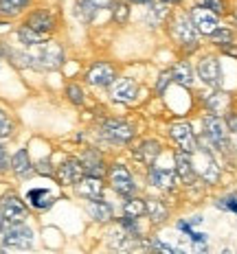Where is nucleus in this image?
<instances>
[{"mask_svg":"<svg viewBox=\"0 0 237 254\" xmlns=\"http://www.w3.org/2000/svg\"><path fill=\"white\" fill-rule=\"evenodd\" d=\"M26 60L29 68H38V70H57L64 62V51L57 42H42L38 46H29L26 51Z\"/></svg>","mask_w":237,"mask_h":254,"instance_id":"obj_1","label":"nucleus"},{"mask_svg":"<svg viewBox=\"0 0 237 254\" xmlns=\"http://www.w3.org/2000/svg\"><path fill=\"white\" fill-rule=\"evenodd\" d=\"M169 33H171L173 42H176V44L180 46L184 53H193V51H198V46H200V33H198L196 26H193L191 15H189L187 11H178V13H173Z\"/></svg>","mask_w":237,"mask_h":254,"instance_id":"obj_2","label":"nucleus"},{"mask_svg":"<svg viewBox=\"0 0 237 254\" xmlns=\"http://www.w3.org/2000/svg\"><path fill=\"white\" fill-rule=\"evenodd\" d=\"M202 127H204V134L202 138L209 142V147L213 149H220L222 153H226L231 149V140H229V127H226V121L222 116H215V114H207L202 119Z\"/></svg>","mask_w":237,"mask_h":254,"instance_id":"obj_3","label":"nucleus"},{"mask_svg":"<svg viewBox=\"0 0 237 254\" xmlns=\"http://www.w3.org/2000/svg\"><path fill=\"white\" fill-rule=\"evenodd\" d=\"M134 127L121 119H105L101 125H99V136L103 140L112 142V145H128V142L134 138Z\"/></svg>","mask_w":237,"mask_h":254,"instance_id":"obj_4","label":"nucleus"},{"mask_svg":"<svg viewBox=\"0 0 237 254\" xmlns=\"http://www.w3.org/2000/svg\"><path fill=\"white\" fill-rule=\"evenodd\" d=\"M191 160H193V169H196L198 178H202L207 184H218L220 180V167L215 162L213 153L207 147L198 145V151L191 153Z\"/></svg>","mask_w":237,"mask_h":254,"instance_id":"obj_5","label":"nucleus"},{"mask_svg":"<svg viewBox=\"0 0 237 254\" xmlns=\"http://www.w3.org/2000/svg\"><path fill=\"white\" fill-rule=\"evenodd\" d=\"M2 243L15 250H29L33 246V230L26 224H2Z\"/></svg>","mask_w":237,"mask_h":254,"instance_id":"obj_6","label":"nucleus"},{"mask_svg":"<svg viewBox=\"0 0 237 254\" xmlns=\"http://www.w3.org/2000/svg\"><path fill=\"white\" fill-rule=\"evenodd\" d=\"M108 180L112 184L114 193H119L121 197H134L136 193V184H134V178H132L130 169L121 162H114L112 167L108 169Z\"/></svg>","mask_w":237,"mask_h":254,"instance_id":"obj_7","label":"nucleus"},{"mask_svg":"<svg viewBox=\"0 0 237 254\" xmlns=\"http://www.w3.org/2000/svg\"><path fill=\"white\" fill-rule=\"evenodd\" d=\"M169 136L171 140L178 145V149L187 151V153H196L198 151V136L193 131V127L189 121H176L169 125Z\"/></svg>","mask_w":237,"mask_h":254,"instance_id":"obj_8","label":"nucleus"},{"mask_svg":"<svg viewBox=\"0 0 237 254\" xmlns=\"http://www.w3.org/2000/svg\"><path fill=\"white\" fill-rule=\"evenodd\" d=\"M196 72L198 77L202 79L204 86H211L218 90L222 86V64L215 55H202L196 66Z\"/></svg>","mask_w":237,"mask_h":254,"instance_id":"obj_9","label":"nucleus"},{"mask_svg":"<svg viewBox=\"0 0 237 254\" xmlns=\"http://www.w3.org/2000/svg\"><path fill=\"white\" fill-rule=\"evenodd\" d=\"M0 215H2V224H24L26 206L15 193H4L0 197Z\"/></svg>","mask_w":237,"mask_h":254,"instance_id":"obj_10","label":"nucleus"},{"mask_svg":"<svg viewBox=\"0 0 237 254\" xmlns=\"http://www.w3.org/2000/svg\"><path fill=\"white\" fill-rule=\"evenodd\" d=\"M83 176H86V173H83L81 160H79V158H73V156L64 158V162L55 169V178L62 187H75Z\"/></svg>","mask_w":237,"mask_h":254,"instance_id":"obj_11","label":"nucleus"},{"mask_svg":"<svg viewBox=\"0 0 237 254\" xmlns=\"http://www.w3.org/2000/svg\"><path fill=\"white\" fill-rule=\"evenodd\" d=\"M86 81L94 88H110L117 81V70L112 64L108 62H97L90 66V70L86 72Z\"/></svg>","mask_w":237,"mask_h":254,"instance_id":"obj_12","label":"nucleus"},{"mask_svg":"<svg viewBox=\"0 0 237 254\" xmlns=\"http://www.w3.org/2000/svg\"><path fill=\"white\" fill-rule=\"evenodd\" d=\"M189 15H191V22L198 29V33H202V35H209L211 38V35L220 29V15H215L213 11H209V9L193 7L191 11H189Z\"/></svg>","mask_w":237,"mask_h":254,"instance_id":"obj_13","label":"nucleus"},{"mask_svg":"<svg viewBox=\"0 0 237 254\" xmlns=\"http://www.w3.org/2000/svg\"><path fill=\"white\" fill-rule=\"evenodd\" d=\"M173 162H176V176L178 180H180L182 184H193L196 182V178H198V173H196V169H193V160H191V153H187V151H182V149H176L173 151Z\"/></svg>","mask_w":237,"mask_h":254,"instance_id":"obj_14","label":"nucleus"},{"mask_svg":"<svg viewBox=\"0 0 237 254\" xmlns=\"http://www.w3.org/2000/svg\"><path fill=\"white\" fill-rule=\"evenodd\" d=\"M24 26L38 31V33H42V35H46V33H51V31H55L57 20H55V15H53L49 9H35V11L29 13Z\"/></svg>","mask_w":237,"mask_h":254,"instance_id":"obj_15","label":"nucleus"},{"mask_svg":"<svg viewBox=\"0 0 237 254\" xmlns=\"http://www.w3.org/2000/svg\"><path fill=\"white\" fill-rule=\"evenodd\" d=\"M136 94H139V86H136V81L130 77H121L110 86V97H112L114 101L132 103L136 99Z\"/></svg>","mask_w":237,"mask_h":254,"instance_id":"obj_16","label":"nucleus"},{"mask_svg":"<svg viewBox=\"0 0 237 254\" xmlns=\"http://www.w3.org/2000/svg\"><path fill=\"white\" fill-rule=\"evenodd\" d=\"M81 165H83V173L90 178H99L103 180V176L108 173V167L103 162V156L97 149H86L81 153Z\"/></svg>","mask_w":237,"mask_h":254,"instance_id":"obj_17","label":"nucleus"},{"mask_svg":"<svg viewBox=\"0 0 237 254\" xmlns=\"http://www.w3.org/2000/svg\"><path fill=\"white\" fill-rule=\"evenodd\" d=\"M75 190H77L79 197L88 199V202L101 199V197H103V180L90 178V176H83V178L75 184Z\"/></svg>","mask_w":237,"mask_h":254,"instance_id":"obj_18","label":"nucleus"},{"mask_svg":"<svg viewBox=\"0 0 237 254\" xmlns=\"http://www.w3.org/2000/svg\"><path fill=\"white\" fill-rule=\"evenodd\" d=\"M147 182H150L152 187L160 189V190H171L178 182V176H176V171H171V169L150 167V171H147Z\"/></svg>","mask_w":237,"mask_h":254,"instance_id":"obj_19","label":"nucleus"},{"mask_svg":"<svg viewBox=\"0 0 237 254\" xmlns=\"http://www.w3.org/2000/svg\"><path fill=\"white\" fill-rule=\"evenodd\" d=\"M207 110L211 114L215 116H224L231 112V103H233V97H231L229 92H224V90H213V92L207 97Z\"/></svg>","mask_w":237,"mask_h":254,"instance_id":"obj_20","label":"nucleus"},{"mask_svg":"<svg viewBox=\"0 0 237 254\" xmlns=\"http://www.w3.org/2000/svg\"><path fill=\"white\" fill-rule=\"evenodd\" d=\"M160 151H162V145L158 140L154 138H147L143 142H139V147L134 149V158L139 162H143V165L147 167H152L156 162V158L160 156Z\"/></svg>","mask_w":237,"mask_h":254,"instance_id":"obj_21","label":"nucleus"},{"mask_svg":"<svg viewBox=\"0 0 237 254\" xmlns=\"http://www.w3.org/2000/svg\"><path fill=\"white\" fill-rule=\"evenodd\" d=\"M171 79L178 83V86H182V88H191L193 86V68H191V64L189 62H176L171 66Z\"/></svg>","mask_w":237,"mask_h":254,"instance_id":"obj_22","label":"nucleus"},{"mask_svg":"<svg viewBox=\"0 0 237 254\" xmlns=\"http://www.w3.org/2000/svg\"><path fill=\"white\" fill-rule=\"evenodd\" d=\"M11 171L15 173L18 178H26L35 171L33 165H31V158H29V151L26 149H18L11 158Z\"/></svg>","mask_w":237,"mask_h":254,"instance_id":"obj_23","label":"nucleus"},{"mask_svg":"<svg viewBox=\"0 0 237 254\" xmlns=\"http://www.w3.org/2000/svg\"><path fill=\"white\" fill-rule=\"evenodd\" d=\"M26 202H29V206H33V208H38V210H46L55 204V197H53L46 189H31L29 193H26Z\"/></svg>","mask_w":237,"mask_h":254,"instance_id":"obj_24","label":"nucleus"},{"mask_svg":"<svg viewBox=\"0 0 237 254\" xmlns=\"http://www.w3.org/2000/svg\"><path fill=\"white\" fill-rule=\"evenodd\" d=\"M88 215L99 224H105V221L112 219V206L108 202H101V199H94V202L88 204Z\"/></svg>","mask_w":237,"mask_h":254,"instance_id":"obj_25","label":"nucleus"},{"mask_svg":"<svg viewBox=\"0 0 237 254\" xmlns=\"http://www.w3.org/2000/svg\"><path fill=\"white\" fill-rule=\"evenodd\" d=\"M147 202V217L152 219V224H162L169 215L167 206L160 202V199H145Z\"/></svg>","mask_w":237,"mask_h":254,"instance_id":"obj_26","label":"nucleus"},{"mask_svg":"<svg viewBox=\"0 0 237 254\" xmlns=\"http://www.w3.org/2000/svg\"><path fill=\"white\" fill-rule=\"evenodd\" d=\"M147 215V202L141 197H130L123 204V217H132V219H139V217Z\"/></svg>","mask_w":237,"mask_h":254,"instance_id":"obj_27","label":"nucleus"},{"mask_svg":"<svg viewBox=\"0 0 237 254\" xmlns=\"http://www.w3.org/2000/svg\"><path fill=\"white\" fill-rule=\"evenodd\" d=\"M29 4H31V0H0V15L13 18L20 11H24Z\"/></svg>","mask_w":237,"mask_h":254,"instance_id":"obj_28","label":"nucleus"},{"mask_svg":"<svg viewBox=\"0 0 237 254\" xmlns=\"http://www.w3.org/2000/svg\"><path fill=\"white\" fill-rule=\"evenodd\" d=\"M75 15H77L79 22L90 24L92 18L97 15V9H94L92 4L88 2V0H77V4H75Z\"/></svg>","mask_w":237,"mask_h":254,"instance_id":"obj_29","label":"nucleus"},{"mask_svg":"<svg viewBox=\"0 0 237 254\" xmlns=\"http://www.w3.org/2000/svg\"><path fill=\"white\" fill-rule=\"evenodd\" d=\"M18 40L22 42L24 46H38L44 42V35L38 33V31H33V29H29V26H20L18 29Z\"/></svg>","mask_w":237,"mask_h":254,"instance_id":"obj_30","label":"nucleus"},{"mask_svg":"<svg viewBox=\"0 0 237 254\" xmlns=\"http://www.w3.org/2000/svg\"><path fill=\"white\" fill-rule=\"evenodd\" d=\"M167 4H162V2H150V9H147V22H150V26H158L165 20V15H167Z\"/></svg>","mask_w":237,"mask_h":254,"instance_id":"obj_31","label":"nucleus"},{"mask_svg":"<svg viewBox=\"0 0 237 254\" xmlns=\"http://www.w3.org/2000/svg\"><path fill=\"white\" fill-rule=\"evenodd\" d=\"M233 40H235V33L229 29V26H220V29L215 31L213 35H211V42H213L215 46H220V49H224V46L233 44Z\"/></svg>","mask_w":237,"mask_h":254,"instance_id":"obj_32","label":"nucleus"},{"mask_svg":"<svg viewBox=\"0 0 237 254\" xmlns=\"http://www.w3.org/2000/svg\"><path fill=\"white\" fill-rule=\"evenodd\" d=\"M193 7L209 9V11H213L215 15H224L226 11H229L224 0H196V4H193Z\"/></svg>","mask_w":237,"mask_h":254,"instance_id":"obj_33","label":"nucleus"},{"mask_svg":"<svg viewBox=\"0 0 237 254\" xmlns=\"http://www.w3.org/2000/svg\"><path fill=\"white\" fill-rule=\"evenodd\" d=\"M66 97H68V101H71L73 105H83V101H86L83 88L77 86V83H68L66 86Z\"/></svg>","mask_w":237,"mask_h":254,"instance_id":"obj_34","label":"nucleus"},{"mask_svg":"<svg viewBox=\"0 0 237 254\" xmlns=\"http://www.w3.org/2000/svg\"><path fill=\"white\" fill-rule=\"evenodd\" d=\"M220 210H229V213L237 215V193H231V195H224V197H220L218 202H215Z\"/></svg>","mask_w":237,"mask_h":254,"instance_id":"obj_35","label":"nucleus"},{"mask_svg":"<svg viewBox=\"0 0 237 254\" xmlns=\"http://www.w3.org/2000/svg\"><path fill=\"white\" fill-rule=\"evenodd\" d=\"M112 15H114V20H117L119 24H125L128 22V18H130V7L119 0V2L112 4Z\"/></svg>","mask_w":237,"mask_h":254,"instance_id":"obj_36","label":"nucleus"},{"mask_svg":"<svg viewBox=\"0 0 237 254\" xmlns=\"http://www.w3.org/2000/svg\"><path fill=\"white\" fill-rule=\"evenodd\" d=\"M13 134V123L7 114L0 110V138H9Z\"/></svg>","mask_w":237,"mask_h":254,"instance_id":"obj_37","label":"nucleus"},{"mask_svg":"<svg viewBox=\"0 0 237 254\" xmlns=\"http://www.w3.org/2000/svg\"><path fill=\"white\" fill-rule=\"evenodd\" d=\"M35 173H40V176H55V169L51 165V158H42L40 162H35L33 165Z\"/></svg>","mask_w":237,"mask_h":254,"instance_id":"obj_38","label":"nucleus"},{"mask_svg":"<svg viewBox=\"0 0 237 254\" xmlns=\"http://www.w3.org/2000/svg\"><path fill=\"white\" fill-rule=\"evenodd\" d=\"M121 228H123L125 232H130V235H134V237H141L139 221L132 219V217H123V219H121Z\"/></svg>","mask_w":237,"mask_h":254,"instance_id":"obj_39","label":"nucleus"},{"mask_svg":"<svg viewBox=\"0 0 237 254\" xmlns=\"http://www.w3.org/2000/svg\"><path fill=\"white\" fill-rule=\"evenodd\" d=\"M150 246H152V252H154V254H176L173 248H169L167 243H162L160 239H152Z\"/></svg>","mask_w":237,"mask_h":254,"instance_id":"obj_40","label":"nucleus"},{"mask_svg":"<svg viewBox=\"0 0 237 254\" xmlns=\"http://www.w3.org/2000/svg\"><path fill=\"white\" fill-rule=\"evenodd\" d=\"M171 81H173V79H171V70L160 72V77H158V83H156V92H158V94H162Z\"/></svg>","mask_w":237,"mask_h":254,"instance_id":"obj_41","label":"nucleus"},{"mask_svg":"<svg viewBox=\"0 0 237 254\" xmlns=\"http://www.w3.org/2000/svg\"><path fill=\"white\" fill-rule=\"evenodd\" d=\"M7 169H11V160H9V156H7V149H4V145L0 142V173L7 171Z\"/></svg>","mask_w":237,"mask_h":254,"instance_id":"obj_42","label":"nucleus"},{"mask_svg":"<svg viewBox=\"0 0 237 254\" xmlns=\"http://www.w3.org/2000/svg\"><path fill=\"white\" fill-rule=\"evenodd\" d=\"M224 121H226V127H229L231 134H237V112H229Z\"/></svg>","mask_w":237,"mask_h":254,"instance_id":"obj_43","label":"nucleus"},{"mask_svg":"<svg viewBox=\"0 0 237 254\" xmlns=\"http://www.w3.org/2000/svg\"><path fill=\"white\" fill-rule=\"evenodd\" d=\"M88 2H90L92 7L99 11V9H108V7H112L114 0H88Z\"/></svg>","mask_w":237,"mask_h":254,"instance_id":"obj_44","label":"nucleus"},{"mask_svg":"<svg viewBox=\"0 0 237 254\" xmlns=\"http://www.w3.org/2000/svg\"><path fill=\"white\" fill-rule=\"evenodd\" d=\"M189 239H191V243H207V235H204V232L191 230L189 232Z\"/></svg>","mask_w":237,"mask_h":254,"instance_id":"obj_45","label":"nucleus"},{"mask_svg":"<svg viewBox=\"0 0 237 254\" xmlns=\"http://www.w3.org/2000/svg\"><path fill=\"white\" fill-rule=\"evenodd\" d=\"M193 248H196L198 254H207V252H209V248L204 246V243H193Z\"/></svg>","mask_w":237,"mask_h":254,"instance_id":"obj_46","label":"nucleus"},{"mask_svg":"<svg viewBox=\"0 0 237 254\" xmlns=\"http://www.w3.org/2000/svg\"><path fill=\"white\" fill-rule=\"evenodd\" d=\"M158 2H162V4H180L182 0H158Z\"/></svg>","mask_w":237,"mask_h":254,"instance_id":"obj_47","label":"nucleus"},{"mask_svg":"<svg viewBox=\"0 0 237 254\" xmlns=\"http://www.w3.org/2000/svg\"><path fill=\"white\" fill-rule=\"evenodd\" d=\"M130 2H136V4H150L152 0H130Z\"/></svg>","mask_w":237,"mask_h":254,"instance_id":"obj_48","label":"nucleus"},{"mask_svg":"<svg viewBox=\"0 0 237 254\" xmlns=\"http://www.w3.org/2000/svg\"><path fill=\"white\" fill-rule=\"evenodd\" d=\"M0 235H2V215H0Z\"/></svg>","mask_w":237,"mask_h":254,"instance_id":"obj_49","label":"nucleus"},{"mask_svg":"<svg viewBox=\"0 0 237 254\" xmlns=\"http://www.w3.org/2000/svg\"><path fill=\"white\" fill-rule=\"evenodd\" d=\"M222 254H233V252H231V250H229V248H226V250H222Z\"/></svg>","mask_w":237,"mask_h":254,"instance_id":"obj_50","label":"nucleus"},{"mask_svg":"<svg viewBox=\"0 0 237 254\" xmlns=\"http://www.w3.org/2000/svg\"><path fill=\"white\" fill-rule=\"evenodd\" d=\"M176 254H187V252H182V250H176Z\"/></svg>","mask_w":237,"mask_h":254,"instance_id":"obj_51","label":"nucleus"},{"mask_svg":"<svg viewBox=\"0 0 237 254\" xmlns=\"http://www.w3.org/2000/svg\"><path fill=\"white\" fill-rule=\"evenodd\" d=\"M0 254H4V250H0Z\"/></svg>","mask_w":237,"mask_h":254,"instance_id":"obj_52","label":"nucleus"},{"mask_svg":"<svg viewBox=\"0 0 237 254\" xmlns=\"http://www.w3.org/2000/svg\"><path fill=\"white\" fill-rule=\"evenodd\" d=\"M143 254H152V252H143Z\"/></svg>","mask_w":237,"mask_h":254,"instance_id":"obj_53","label":"nucleus"}]
</instances>
